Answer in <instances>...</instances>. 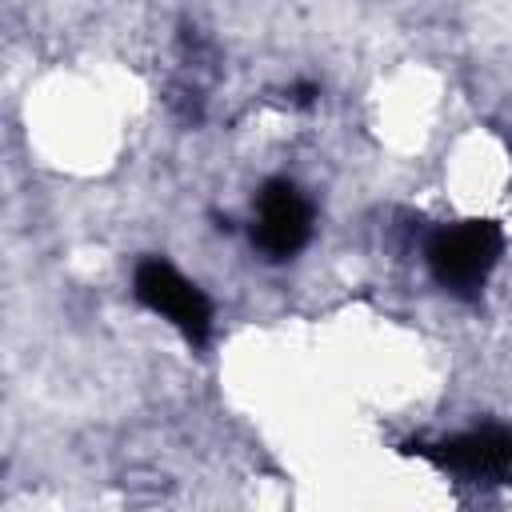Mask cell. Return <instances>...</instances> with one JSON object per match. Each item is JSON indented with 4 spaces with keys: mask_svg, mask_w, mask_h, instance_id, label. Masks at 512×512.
<instances>
[{
    "mask_svg": "<svg viewBox=\"0 0 512 512\" xmlns=\"http://www.w3.org/2000/svg\"><path fill=\"white\" fill-rule=\"evenodd\" d=\"M504 252V232L496 220H460L428 240V268L436 284L452 296H476Z\"/></svg>",
    "mask_w": 512,
    "mask_h": 512,
    "instance_id": "6da1fadb",
    "label": "cell"
},
{
    "mask_svg": "<svg viewBox=\"0 0 512 512\" xmlns=\"http://www.w3.org/2000/svg\"><path fill=\"white\" fill-rule=\"evenodd\" d=\"M132 292H136V300H140L144 308H152V312L164 316L172 328H180L188 344L200 348V344L208 340V332H212V304H208V296H204L192 280H184L168 260H160V256L140 260L136 272H132Z\"/></svg>",
    "mask_w": 512,
    "mask_h": 512,
    "instance_id": "7a4b0ae2",
    "label": "cell"
},
{
    "mask_svg": "<svg viewBox=\"0 0 512 512\" xmlns=\"http://www.w3.org/2000/svg\"><path fill=\"white\" fill-rule=\"evenodd\" d=\"M312 236V204L292 180H268L256 196L252 244L268 260H292Z\"/></svg>",
    "mask_w": 512,
    "mask_h": 512,
    "instance_id": "3957f363",
    "label": "cell"
},
{
    "mask_svg": "<svg viewBox=\"0 0 512 512\" xmlns=\"http://www.w3.org/2000/svg\"><path fill=\"white\" fill-rule=\"evenodd\" d=\"M416 452L452 476H464L476 484H504L512 472V428L484 424V428L460 432V436L440 440V444H420Z\"/></svg>",
    "mask_w": 512,
    "mask_h": 512,
    "instance_id": "277c9868",
    "label": "cell"
}]
</instances>
